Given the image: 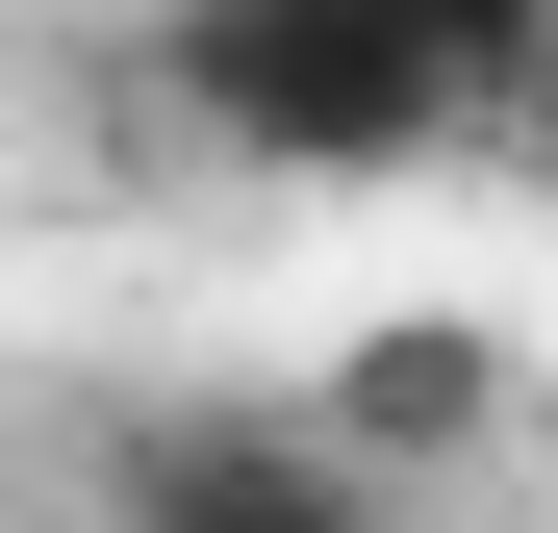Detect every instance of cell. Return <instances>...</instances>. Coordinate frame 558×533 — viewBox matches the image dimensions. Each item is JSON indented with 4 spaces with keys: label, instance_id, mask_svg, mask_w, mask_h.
<instances>
[{
    "label": "cell",
    "instance_id": "obj_1",
    "mask_svg": "<svg viewBox=\"0 0 558 533\" xmlns=\"http://www.w3.org/2000/svg\"><path fill=\"white\" fill-rule=\"evenodd\" d=\"M533 76H558V0H153L128 102L204 178H432V153H508Z\"/></svg>",
    "mask_w": 558,
    "mask_h": 533
},
{
    "label": "cell",
    "instance_id": "obj_2",
    "mask_svg": "<svg viewBox=\"0 0 558 533\" xmlns=\"http://www.w3.org/2000/svg\"><path fill=\"white\" fill-rule=\"evenodd\" d=\"M102 533H381V483L305 407H128L102 432Z\"/></svg>",
    "mask_w": 558,
    "mask_h": 533
},
{
    "label": "cell",
    "instance_id": "obj_3",
    "mask_svg": "<svg viewBox=\"0 0 558 533\" xmlns=\"http://www.w3.org/2000/svg\"><path fill=\"white\" fill-rule=\"evenodd\" d=\"M305 432H330V458L407 508V483H457V458L508 432V330H457V305H381V330H355L330 381H305Z\"/></svg>",
    "mask_w": 558,
    "mask_h": 533
}]
</instances>
